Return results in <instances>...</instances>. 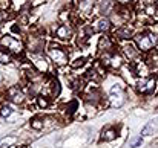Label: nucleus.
I'll return each instance as SVG.
<instances>
[{
    "instance_id": "obj_25",
    "label": "nucleus",
    "mask_w": 158,
    "mask_h": 148,
    "mask_svg": "<svg viewBox=\"0 0 158 148\" xmlns=\"http://www.w3.org/2000/svg\"><path fill=\"white\" fill-rule=\"evenodd\" d=\"M9 18H11V14H9L8 11H5V9H0V25L5 23V21L9 20Z\"/></svg>"
},
{
    "instance_id": "obj_20",
    "label": "nucleus",
    "mask_w": 158,
    "mask_h": 148,
    "mask_svg": "<svg viewBox=\"0 0 158 148\" xmlns=\"http://www.w3.org/2000/svg\"><path fill=\"white\" fill-rule=\"evenodd\" d=\"M63 110H64V115L72 116V115L78 110V101H77V99H72V101L66 102V104H64V107H63Z\"/></svg>"
},
{
    "instance_id": "obj_22",
    "label": "nucleus",
    "mask_w": 158,
    "mask_h": 148,
    "mask_svg": "<svg viewBox=\"0 0 158 148\" xmlns=\"http://www.w3.org/2000/svg\"><path fill=\"white\" fill-rule=\"evenodd\" d=\"M86 61H88L86 56H77L74 60H69V66H71V69H80L86 64Z\"/></svg>"
},
{
    "instance_id": "obj_13",
    "label": "nucleus",
    "mask_w": 158,
    "mask_h": 148,
    "mask_svg": "<svg viewBox=\"0 0 158 148\" xmlns=\"http://www.w3.org/2000/svg\"><path fill=\"white\" fill-rule=\"evenodd\" d=\"M91 26H92L94 32L106 34V32L112 28V23H110V20H109V17H107V15H102V17L95 18V20L91 23Z\"/></svg>"
},
{
    "instance_id": "obj_12",
    "label": "nucleus",
    "mask_w": 158,
    "mask_h": 148,
    "mask_svg": "<svg viewBox=\"0 0 158 148\" xmlns=\"http://www.w3.org/2000/svg\"><path fill=\"white\" fill-rule=\"evenodd\" d=\"M95 8V0H78L77 3V15L83 20L92 15V11Z\"/></svg>"
},
{
    "instance_id": "obj_21",
    "label": "nucleus",
    "mask_w": 158,
    "mask_h": 148,
    "mask_svg": "<svg viewBox=\"0 0 158 148\" xmlns=\"http://www.w3.org/2000/svg\"><path fill=\"white\" fill-rule=\"evenodd\" d=\"M29 125H31V128H32V130L40 131V130H43V128H45V119H43V118H40V116H35V118H32V119L29 121Z\"/></svg>"
},
{
    "instance_id": "obj_5",
    "label": "nucleus",
    "mask_w": 158,
    "mask_h": 148,
    "mask_svg": "<svg viewBox=\"0 0 158 148\" xmlns=\"http://www.w3.org/2000/svg\"><path fill=\"white\" fill-rule=\"evenodd\" d=\"M74 28L71 23H60V25H55L52 31V35L55 40L61 41V43H69L72 38H74Z\"/></svg>"
},
{
    "instance_id": "obj_24",
    "label": "nucleus",
    "mask_w": 158,
    "mask_h": 148,
    "mask_svg": "<svg viewBox=\"0 0 158 148\" xmlns=\"http://www.w3.org/2000/svg\"><path fill=\"white\" fill-rule=\"evenodd\" d=\"M0 115H2L3 118H9V116L12 115V108H11V105L3 104V105L0 107Z\"/></svg>"
},
{
    "instance_id": "obj_28",
    "label": "nucleus",
    "mask_w": 158,
    "mask_h": 148,
    "mask_svg": "<svg viewBox=\"0 0 158 148\" xmlns=\"http://www.w3.org/2000/svg\"><path fill=\"white\" fill-rule=\"evenodd\" d=\"M9 3H11L9 0H0V6H2V8H6V6H9Z\"/></svg>"
},
{
    "instance_id": "obj_15",
    "label": "nucleus",
    "mask_w": 158,
    "mask_h": 148,
    "mask_svg": "<svg viewBox=\"0 0 158 148\" xmlns=\"http://www.w3.org/2000/svg\"><path fill=\"white\" fill-rule=\"evenodd\" d=\"M97 49H98V53L102 52H112L115 50V41L110 35H106L103 34L100 38H98V43H97Z\"/></svg>"
},
{
    "instance_id": "obj_18",
    "label": "nucleus",
    "mask_w": 158,
    "mask_h": 148,
    "mask_svg": "<svg viewBox=\"0 0 158 148\" xmlns=\"http://www.w3.org/2000/svg\"><path fill=\"white\" fill-rule=\"evenodd\" d=\"M157 131H158V118H155V119H152V121H149L146 124V127L141 130V136H151V134H154Z\"/></svg>"
},
{
    "instance_id": "obj_6",
    "label": "nucleus",
    "mask_w": 158,
    "mask_h": 148,
    "mask_svg": "<svg viewBox=\"0 0 158 148\" xmlns=\"http://www.w3.org/2000/svg\"><path fill=\"white\" fill-rule=\"evenodd\" d=\"M158 86V80L155 76H144L135 83V89L140 95H152L155 93Z\"/></svg>"
},
{
    "instance_id": "obj_9",
    "label": "nucleus",
    "mask_w": 158,
    "mask_h": 148,
    "mask_svg": "<svg viewBox=\"0 0 158 148\" xmlns=\"http://www.w3.org/2000/svg\"><path fill=\"white\" fill-rule=\"evenodd\" d=\"M45 38L43 35H29L28 37V41H26V48L29 53H43L45 50Z\"/></svg>"
},
{
    "instance_id": "obj_7",
    "label": "nucleus",
    "mask_w": 158,
    "mask_h": 148,
    "mask_svg": "<svg viewBox=\"0 0 158 148\" xmlns=\"http://www.w3.org/2000/svg\"><path fill=\"white\" fill-rule=\"evenodd\" d=\"M124 98H126V93H124V86L123 84H114L112 89H110V95H109V104L112 107H121L124 104Z\"/></svg>"
},
{
    "instance_id": "obj_10",
    "label": "nucleus",
    "mask_w": 158,
    "mask_h": 148,
    "mask_svg": "<svg viewBox=\"0 0 158 148\" xmlns=\"http://www.w3.org/2000/svg\"><path fill=\"white\" fill-rule=\"evenodd\" d=\"M29 60H31V64L40 73H46L49 70V61L43 53H29Z\"/></svg>"
},
{
    "instance_id": "obj_4",
    "label": "nucleus",
    "mask_w": 158,
    "mask_h": 148,
    "mask_svg": "<svg viewBox=\"0 0 158 148\" xmlns=\"http://www.w3.org/2000/svg\"><path fill=\"white\" fill-rule=\"evenodd\" d=\"M61 92V86L58 83V80L54 76V75H48L43 78V83H42V90L40 93L45 95V96H49L51 99L57 98Z\"/></svg>"
},
{
    "instance_id": "obj_23",
    "label": "nucleus",
    "mask_w": 158,
    "mask_h": 148,
    "mask_svg": "<svg viewBox=\"0 0 158 148\" xmlns=\"http://www.w3.org/2000/svg\"><path fill=\"white\" fill-rule=\"evenodd\" d=\"M12 61V53L0 48V64H9Z\"/></svg>"
},
{
    "instance_id": "obj_16",
    "label": "nucleus",
    "mask_w": 158,
    "mask_h": 148,
    "mask_svg": "<svg viewBox=\"0 0 158 148\" xmlns=\"http://www.w3.org/2000/svg\"><path fill=\"white\" fill-rule=\"evenodd\" d=\"M118 128L114 127V125H109V127H105L100 133V141L102 142H112L118 138Z\"/></svg>"
},
{
    "instance_id": "obj_27",
    "label": "nucleus",
    "mask_w": 158,
    "mask_h": 148,
    "mask_svg": "<svg viewBox=\"0 0 158 148\" xmlns=\"http://www.w3.org/2000/svg\"><path fill=\"white\" fill-rule=\"evenodd\" d=\"M114 2L120 6H129V3H132L134 0H114Z\"/></svg>"
},
{
    "instance_id": "obj_26",
    "label": "nucleus",
    "mask_w": 158,
    "mask_h": 148,
    "mask_svg": "<svg viewBox=\"0 0 158 148\" xmlns=\"http://www.w3.org/2000/svg\"><path fill=\"white\" fill-rule=\"evenodd\" d=\"M141 142H143V139H141V136H138V138H135V139H132L131 142H129V147L131 148H138L141 145Z\"/></svg>"
},
{
    "instance_id": "obj_1",
    "label": "nucleus",
    "mask_w": 158,
    "mask_h": 148,
    "mask_svg": "<svg viewBox=\"0 0 158 148\" xmlns=\"http://www.w3.org/2000/svg\"><path fill=\"white\" fill-rule=\"evenodd\" d=\"M69 53L71 50H66V48L57 45V43H51L46 49V55L49 58V61H52L55 67H64L69 63Z\"/></svg>"
},
{
    "instance_id": "obj_8",
    "label": "nucleus",
    "mask_w": 158,
    "mask_h": 148,
    "mask_svg": "<svg viewBox=\"0 0 158 148\" xmlns=\"http://www.w3.org/2000/svg\"><path fill=\"white\" fill-rule=\"evenodd\" d=\"M6 99L11 102V104H15V105H23L26 102V95L23 93V90L17 86H11L6 89Z\"/></svg>"
},
{
    "instance_id": "obj_14",
    "label": "nucleus",
    "mask_w": 158,
    "mask_h": 148,
    "mask_svg": "<svg viewBox=\"0 0 158 148\" xmlns=\"http://www.w3.org/2000/svg\"><path fill=\"white\" fill-rule=\"evenodd\" d=\"M121 50H123V55L129 60V63L138 60V56H140V53H141L140 49L137 48V45H135V43H131V41H124V43L121 45Z\"/></svg>"
},
{
    "instance_id": "obj_11",
    "label": "nucleus",
    "mask_w": 158,
    "mask_h": 148,
    "mask_svg": "<svg viewBox=\"0 0 158 148\" xmlns=\"http://www.w3.org/2000/svg\"><path fill=\"white\" fill-rule=\"evenodd\" d=\"M135 35V31H134V26L131 25H121V26H117L114 29V40H131L132 37Z\"/></svg>"
},
{
    "instance_id": "obj_17",
    "label": "nucleus",
    "mask_w": 158,
    "mask_h": 148,
    "mask_svg": "<svg viewBox=\"0 0 158 148\" xmlns=\"http://www.w3.org/2000/svg\"><path fill=\"white\" fill-rule=\"evenodd\" d=\"M146 64L149 66L151 72H157V73H158V50L152 49L151 52H148Z\"/></svg>"
},
{
    "instance_id": "obj_30",
    "label": "nucleus",
    "mask_w": 158,
    "mask_h": 148,
    "mask_svg": "<svg viewBox=\"0 0 158 148\" xmlns=\"http://www.w3.org/2000/svg\"><path fill=\"white\" fill-rule=\"evenodd\" d=\"M19 148H25V147H19Z\"/></svg>"
},
{
    "instance_id": "obj_2",
    "label": "nucleus",
    "mask_w": 158,
    "mask_h": 148,
    "mask_svg": "<svg viewBox=\"0 0 158 148\" xmlns=\"http://www.w3.org/2000/svg\"><path fill=\"white\" fill-rule=\"evenodd\" d=\"M134 40H135V45L140 49V52H151V50L155 48V45L158 43L157 34L154 31H149V29L135 34L134 35Z\"/></svg>"
},
{
    "instance_id": "obj_19",
    "label": "nucleus",
    "mask_w": 158,
    "mask_h": 148,
    "mask_svg": "<svg viewBox=\"0 0 158 148\" xmlns=\"http://www.w3.org/2000/svg\"><path fill=\"white\" fill-rule=\"evenodd\" d=\"M35 102H37V107L42 108V110H46L51 107V98L49 96H45V95H37L35 96Z\"/></svg>"
},
{
    "instance_id": "obj_29",
    "label": "nucleus",
    "mask_w": 158,
    "mask_h": 148,
    "mask_svg": "<svg viewBox=\"0 0 158 148\" xmlns=\"http://www.w3.org/2000/svg\"><path fill=\"white\" fill-rule=\"evenodd\" d=\"M157 6H158V0H157Z\"/></svg>"
},
{
    "instance_id": "obj_3",
    "label": "nucleus",
    "mask_w": 158,
    "mask_h": 148,
    "mask_svg": "<svg viewBox=\"0 0 158 148\" xmlns=\"http://www.w3.org/2000/svg\"><path fill=\"white\" fill-rule=\"evenodd\" d=\"M0 48L5 50H8L9 53H14V55H23L25 52V43L9 34L0 37Z\"/></svg>"
}]
</instances>
